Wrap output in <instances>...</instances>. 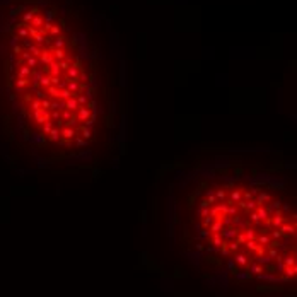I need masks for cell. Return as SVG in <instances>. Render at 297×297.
I'll list each match as a JSON object with an SVG mask.
<instances>
[{"label":"cell","instance_id":"2","mask_svg":"<svg viewBox=\"0 0 297 297\" xmlns=\"http://www.w3.org/2000/svg\"><path fill=\"white\" fill-rule=\"evenodd\" d=\"M188 203L201 244L239 277H296V212L277 174L248 162H213L197 174Z\"/></svg>","mask_w":297,"mask_h":297},{"label":"cell","instance_id":"1","mask_svg":"<svg viewBox=\"0 0 297 297\" xmlns=\"http://www.w3.org/2000/svg\"><path fill=\"white\" fill-rule=\"evenodd\" d=\"M113 70L72 0H0V132L39 162H77L113 128Z\"/></svg>","mask_w":297,"mask_h":297}]
</instances>
